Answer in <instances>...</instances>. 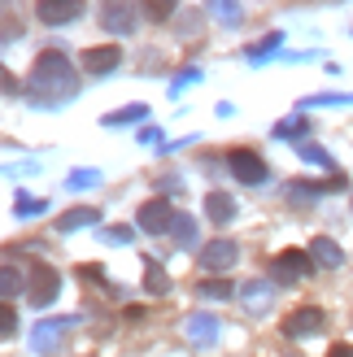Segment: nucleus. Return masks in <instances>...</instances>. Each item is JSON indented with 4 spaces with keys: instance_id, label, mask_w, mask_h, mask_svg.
<instances>
[{
    "instance_id": "f257e3e1",
    "label": "nucleus",
    "mask_w": 353,
    "mask_h": 357,
    "mask_svg": "<svg viewBox=\"0 0 353 357\" xmlns=\"http://www.w3.org/2000/svg\"><path fill=\"white\" fill-rule=\"evenodd\" d=\"M27 92L35 100H48V105H66L70 96L79 92V66H70L66 52L48 48L35 57L31 66V79H27Z\"/></svg>"
},
{
    "instance_id": "f03ea898",
    "label": "nucleus",
    "mask_w": 353,
    "mask_h": 357,
    "mask_svg": "<svg viewBox=\"0 0 353 357\" xmlns=\"http://www.w3.org/2000/svg\"><path fill=\"white\" fill-rule=\"evenodd\" d=\"M57 292H61V275L52 271L48 261H40V266H31L27 271V301L35 310H48L52 301H57Z\"/></svg>"
},
{
    "instance_id": "7ed1b4c3",
    "label": "nucleus",
    "mask_w": 353,
    "mask_h": 357,
    "mask_svg": "<svg viewBox=\"0 0 353 357\" xmlns=\"http://www.w3.org/2000/svg\"><path fill=\"white\" fill-rule=\"evenodd\" d=\"M271 275H275V283H301L314 275V257L306 248H284V253L271 257Z\"/></svg>"
},
{
    "instance_id": "20e7f679",
    "label": "nucleus",
    "mask_w": 353,
    "mask_h": 357,
    "mask_svg": "<svg viewBox=\"0 0 353 357\" xmlns=\"http://www.w3.org/2000/svg\"><path fill=\"white\" fill-rule=\"evenodd\" d=\"M140 22V5L135 0H100V26L114 35H131Z\"/></svg>"
},
{
    "instance_id": "39448f33",
    "label": "nucleus",
    "mask_w": 353,
    "mask_h": 357,
    "mask_svg": "<svg viewBox=\"0 0 353 357\" xmlns=\"http://www.w3.org/2000/svg\"><path fill=\"white\" fill-rule=\"evenodd\" d=\"M327 327V314L319 305H301V310H292L284 323H279V331L288 335V340H306V335H319Z\"/></svg>"
},
{
    "instance_id": "423d86ee",
    "label": "nucleus",
    "mask_w": 353,
    "mask_h": 357,
    "mask_svg": "<svg viewBox=\"0 0 353 357\" xmlns=\"http://www.w3.org/2000/svg\"><path fill=\"white\" fill-rule=\"evenodd\" d=\"M227 170H232L240 183H249V188L266 183V162H262L253 149H232V153H227Z\"/></svg>"
},
{
    "instance_id": "0eeeda50",
    "label": "nucleus",
    "mask_w": 353,
    "mask_h": 357,
    "mask_svg": "<svg viewBox=\"0 0 353 357\" xmlns=\"http://www.w3.org/2000/svg\"><path fill=\"white\" fill-rule=\"evenodd\" d=\"M170 222H174V209H170L166 196H153V201L140 205V218H135L140 231H149V236H166Z\"/></svg>"
},
{
    "instance_id": "6e6552de",
    "label": "nucleus",
    "mask_w": 353,
    "mask_h": 357,
    "mask_svg": "<svg viewBox=\"0 0 353 357\" xmlns=\"http://www.w3.org/2000/svg\"><path fill=\"white\" fill-rule=\"evenodd\" d=\"M35 17L44 26H70L83 17V0H35Z\"/></svg>"
},
{
    "instance_id": "1a4fd4ad",
    "label": "nucleus",
    "mask_w": 353,
    "mask_h": 357,
    "mask_svg": "<svg viewBox=\"0 0 353 357\" xmlns=\"http://www.w3.org/2000/svg\"><path fill=\"white\" fill-rule=\"evenodd\" d=\"M236 261H240V244H236V240H209V244L201 248V271H209V275L232 271Z\"/></svg>"
},
{
    "instance_id": "9d476101",
    "label": "nucleus",
    "mask_w": 353,
    "mask_h": 357,
    "mask_svg": "<svg viewBox=\"0 0 353 357\" xmlns=\"http://www.w3.org/2000/svg\"><path fill=\"white\" fill-rule=\"evenodd\" d=\"M79 66L87 70V75H110V70L122 66V48L118 44H96V48H83Z\"/></svg>"
},
{
    "instance_id": "9b49d317",
    "label": "nucleus",
    "mask_w": 353,
    "mask_h": 357,
    "mask_svg": "<svg viewBox=\"0 0 353 357\" xmlns=\"http://www.w3.org/2000/svg\"><path fill=\"white\" fill-rule=\"evenodd\" d=\"M75 323H79V318H44V323H35V331H31L35 349H40V353L57 349V335H61V331H70Z\"/></svg>"
},
{
    "instance_id": "f8f14e48",
    "label": "nucleus",
    "mask_w": 353,
    "mask_h": 357,
    "mask_svg": "<svg viewBox=\"0 0 353 357\" xmlns=\"http://www.w3.org/2000/svg\"><path fill=\"white\" fill-rule=\"evenodd\" d=\"M100 222V209L96 205H79V209H66L57 218V236H70V231H83V227H96Z\"/></svg>"
},
{
    "instance_id": "ddd939ff",
    "label": "nucleus",
    "mask_w": 353,
    "mask_h": 357,
    "mask_svg": "<svg viewBox=\"0 0 353 357\" xmlns=\"http://www.w3.org/2000/svg\"><path fill=\"white\" fill-rule=\"evenodd\" d=\"M240 296H244V305H249V314H266L271 301H275V288H271L266 279H253V283H244V288H240Z\"/></svg>"
},
{
    "instance_id": "4468645a",
    "label": "nucleus",
    "mask_w": 353,
    "mask_h": 357,
    "mask_svg": "<svg viewBox=\"0 0 353 357\" xmlns=\"http://www.w3.org/2000/svg\"><path fill=\"white\" fill-rule=\"evenodd\" d=\"M205 218L218 222V227H227V222L236 218V201H232L227 192H209V196H205Z\"/></svg>"
},
{
    "instance_id": "2eb2a0df",
    "label": "nucleus",
    "mask_w": 353,
    "mask_h": 357,
    "mask_svg": "<svg viewBox=\"0 0 353 357\" xmlns=\"http://www.w3.org/2000/svg\"><path fill=\"white\" fill-rule=\"evenodd\" d=\"M310 257H314V266H327V271H336V266L345 261V248L336 244V240H327V236H319L310 244Z\"/></svg>"
},
{
    "instance_id": "dca6fc26",
    "label": "nucleus",
    "mask_w": 353,
    "mask_h": 357,
    "mask_svg": "<svg viewBox=\"0 0 353 357\" xmlns=\"http://www.w3.org/2000/svg\"><path fill=\"white\" fill-rule=\"evenodd\" d=\"M27 292V271H17V266H0V296L13 301Z\"/></svg>"
},
{
    "instance_id": "f3484780",
    "label": "nucleus",
    "mask_w": 353,
    "mask_h": 357,
    "mask_svg": "<svg viewBox=\"0 0 353 357\" xmlns=\"http://www.w3.org/2000/svg\"><path fill=\"white\" fill-rule=\"evenodd\" d=\"M170 236H174V244H179V248H192V244H197V222H192L188 213H174Z\"/></svg>"
},
{
    "instance_id": "a211bd4d",
    "label": "nucleus",
    "mask_w": 353,
    "mask_h": 357,
    "mask_svg": "<svg viewBox=\"0 0 353 357\" xmlns=\"http://www.w3.org/2000/svg\"><path fill=\"white\" fill-rule=\"evenodd\" d=\"M144 288H149L153 296H166V292H170V275H166L157 261H144Z\"/></svg>"
},
{
    "instance_id": "6ab92c4d",
    "label": "nucleus",
    "mask_w": 353,
    "mask_h": 357,
    "mask_svg": "<svg viewBox=\"0 0 353 357\" xmlns=\"http://www.w3.org/2000/svg\"><path fill=\"white\" fill-rule=\"evenodd\" d=\"M188 335H192V340H201V344H209L218 335V323L209 314H197V318H188Z\"/></svg>"
},
{
    "instance_id": "aec40b11",
    "label": "nucleus",
    "mask_w": 353,
    "mask_h": 357,
    "mask_svg": "<svg viewBox=\"0 0 353 357\" xmlns=\"http://www.w3.org/2000/svg\"><path fill=\"white\" fill-rule=\"evenodd\" d=\"M236 288H232V279H201L197 283V296H205V301H227Z\"/></svg>"
},
{
    "instance_id": "412c9836",
    "label": "nucleus",
    "mask_w": 353,
    "mask_h": 357,
    "mask_svg": "<svg viewBox=\"0 0 353 357\" xmlns=\"http://www.w3.org/2000/svg\"><path fill=\"white\" fill-rule=\"evenodd\" d=\"M140 9H144L149 22H166V17H174V9H179V0H140Z\"/></svg>"
},
{
    "instance_id": "4be33fe9",
    "label": "nucleus",
    "mask_w": 353,
    "mask_h": 357,
    "mask_svg": "<svg viewBox=\"0 0 353 357\" xmlns=\"http://www.w3.org/2000/svg\"><path fill=\"white\" fill-rule=\"evenodd\" d=\"M144 114H149L144 105H127V109H114V114H105L100 122H105V127H127V122H140Z\"/></svg>"
},
{
    "instance_id": "5701e85b",
    "label": "nucleus",
    "mask_w": 353,
    "mask_h": 357,
    "mask_svg": "<svg viewBox=\"0 0 353 357\" xmlns=\"http://www.w3.org/2000/svg\"><path fill=\"white\" fill-rule=\"evenodd\" d=\"M327 188L323 183H301V178H296V183H288V201H296V205H310V201H319V196H323Z\"/></svg>"
},
{
    "instance_id": "b1692460",
    "label": "nucleus",
    "mask_w": 353,
    "mask_h": 357,
    "mask_svg": "<svg viewBox=\"0 0 353 357\" xmlns=\"http://www.w3.org/2000/svg\"><path fill=\"white\" fill-rule=\"evenodd\" d=\"M75 275H79V283H92V288H105V292H114V283L105 279V271H100L96 261H83V266H79Z\"/></svg>"
},
{
    "instance_id": "393cba45",
    "label": "nucleus",
    "mask_w": 353,
    "mask_h": 357,
    "mask_svg": "<svg viewBox=\"0 0 353 357\" xmlns=\"http://www.w3.org/2000/svg\"><path fill=\"white\" fill-rule=\"evenodd\" d=\"M279 44H284V35H279V31H271L266 40H257V44L249 48V61H262V57H271V52H275Z\"/></svg>"
},
{
    "instance_id": "a878e982",
    "label": "nucleus",
    "mask_w": 353,
    "mask_h": 357,
    "mask_svg": "<svg viewBox=\"0 0 353 357\" xmlns=\"http://www.w3.org/2000/svg\"><path fill=\"white\" fill-rule=\"evenodd\" d=\"M209 9H214V17H223L227 26L240 22V5H236V0H209Z\"/></svg>"
},
{
    "instance_id": "bb28decb",
    "label": "nucleus",
    "mask_w": 353,
    "mask_h": 357,
    "mask_svg": "<svg viewBox=\"0 0 353 357\" xmlns=\"http://www.w3.org/2000/svg\"><path fill=\"white\" fill-rule=\"evenodd\" d=\"M17 331V314H13V305L5 296H0V335H13Z\"/></svg>"
},
{
    "instance_id": "cd10ccee",
    "label": "nucleus",
    "mask_w": 353,
    "mask_h": 357,
    "mask_svg": "<svg viewBox=\"0 0 353 357\" xmlns=\"http://www.w3.org/2000/svg\"><path fill=\"white\" fill-rule=\"evenodd\" d=\"M48 209V201H35V196H22L17 201V218H35V213H44Z\"/></svg>"
},
{
    "instance_id": "c85d7f7f",
    "label": "nucleus",
    "mask_w": 353,
    "mask_h": 357,
    "mask_svg": "<svg viewBox=\"0 0 353 357\" xmlns=\"http://www.w3.org/2000/svg\"><path fill=\"white\" fill-rule=\"evenodd\" d=\"M100 240H105V244H127V240H131V227H105Z\"/></svg>"
},
{
    "instance_id": "c756f323",
    "label": "nucleus",
    "mask_w": 353,
    "mask_h": 357,
    "mask_svg": "<svg viewBox=\"0 0 353 357\" xmlns=\"http://www.w3.org/2000/svg\"><path fill=\"white\" fill-rule=\"evenodd\" d=\"M301 157H306V162H319V166H327V170H331V157H327L319 144H301Z\"/></svg>"
},
{
    "instance_id": "7c9ffc66",
    "label": "nucleus",
    "mask_w": 353,
    "mask_h": 357,
    "mask_svg": "<svg viewBox=\"0 0 353 357\" xmlns=\"http://www.w3.org/2000/svg\"><path fill=\"white\" fill-rule=\"evenodd\" d=\"M301 131H306V122H301V118L279 122V127H275V135H279V139H292V135H301Z\"/></svg>"
},
{
    "instance_id": "2f4dec72",
    "label": "nucleus",
    "mask_w": 353,
    "mask_h": 357,
    "mask_svg": "<svg viewBox=\"0 0 353 357\" xmlns=\"http://www.w3.org/2000/svg\"><path fill=\"white\" fill-rule=\"evenodd\" d=\"M100 183V174L96 170H87V174H70V188H96Z\"/></svg>"
},
{
    "instance_id": "473e14b6",
    "label": "nucleus",
    "mask_w": 353,
    "mask_h": 357,
    "mask_svg": "<svg viewBox=\"0 0 353 357\" xmlns=\"http://www.w3.org/2000/svg\"><path fill=\"white\" fill-rule=\"evenodd\" d=\"M0 92H9V96L17 92V79H9V75H5V66H0Z\"/></svg>"
},
{
    "instance_id": "72a5a7b5",
    "label": "nucleus",
    "mask_w": 353,
    "mask_h": 357,
    "mask_svg": "<svg viewBox=\"0 0 353 357\" xmlns=\"http://www.w3.org/2000/svg\"><path fill=\"white\" fill-rule=\"evenodd\" d=\"M327 357H353V344H331Z\"/></svg>"
}]
</instances>
